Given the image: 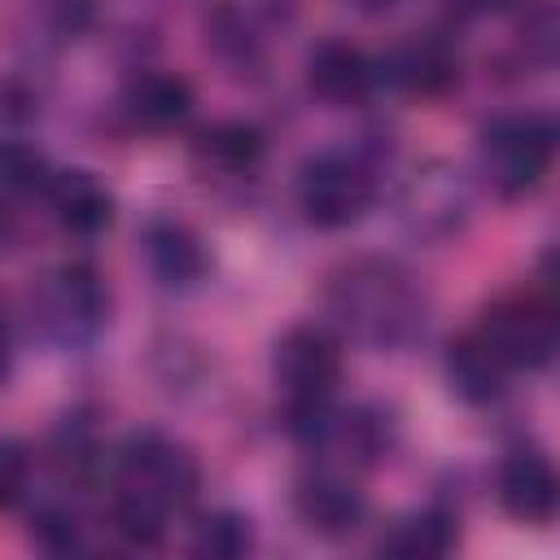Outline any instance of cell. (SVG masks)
Segmentation results:
<instances>
[{"mask_svg": "<svg viewBox=\"0 0 560 560\" xmlns=\"http://www.w3.org/2000/svg\"><path fill=\"white\" fill-rule=\"evenodd\" d=\"M363 4H389V0H363Z\"/></svg>", "mask_w": 560, "mask_h": 560, "instance_id": "603a6c76", "label": "cell"}, {"mask_svg": "<svg viewBox=\"0 0 560 560\" xmlns=\"http://www.w3.org/2000/svg\"><path fill=\"white\" fill-rule=\"evenodd\" d=\"M328 311L350 337L376 350H398L424 328V293L394 258H354L337 267L328 280Z\"/></svg>", "mask_w": 560, "mask_h": 560, "instance_id": "7a4b0ae2", "label": "cell"}, {"mask_svg": "<svg viewBox=\"0 0 560 560\" xmlns=\"http://www.w3.org/2000/svg\"><path fill=\"white\" fill-rule=\"evenodd\" d=\"M271 372L289 398V411L324 407L341 381V341L319 324H298L276 341Z\"/></svg>", "mask_w": 560, "mask_h": 560, "instance_id": "52a82bcc", "label": "cell"}, {"mask_svg": "<svg viewBox=\"0 0 560 560\" xmlns=\"http://www.w3.org/2000/svg\"><path fill=\"white\" fill-rule=\"evenodd\" d=\"M144 262L166 289H188L206 276L201 236L179 219H153L144 228Z\"/></svg>", "mask_w": 560, "mask_h": 560, "instance_id": "4fadbf2b", "label": "cell"}, {"mask_svg": "<svg viewBox=\"0 0 560 560\" xmlns=\"http://www.w3.org/2000/svg\"><path fill=\"white\" fill-rule=\"evenodd\" d=\"M254 547V529L241 512H210L192 529V556L206 560H236Z\"/></svg>", "mask_w": 560, "mask_h": 560, "instance_id": "d6986e66", "label": "cell"}, {"mask_svg": "<svg viewBox=\"0 0 560 560\" xmlns=\"http://www.w3.org/2000/svg\"><path fill=\"white\" fill-rule=\"evenodd\" d=\"M105 284L88 262H66L35 289V324L57 346H83L105 324Z\"/></svg>", "mask_w": 560, "mask_h": 560, "instance_id": "8992f818", "label": "cell"}, {"mask_svg": "<svg viewBox=\"0 0 560 560\" xmlns=\"http://www.w3.org/2000/svg\"><path fill=\"white\" fill-rule=\"evenodd\" d=\"M385 74L394 88L416 92V96H442L446 88H455L459 79V57L451 52V44L424 35V39H407L402 48H394L385 57Z\"/></svg>", "mask_w": 560, "mask_h": 560, "instance_id": "9a60e30c", "label": "cell"}, {"mask_svg": "<svg viewBox=\"0 0 560 560\" xmlns=\"http://www.w3.org/2000/svg\"><path fill=\"white\" fill-rule=\"evenodd\" d=\"M44 197L52 206V219L74 232V236H96L101 228H109L114 219V197L105 192V184L83 171V166H70V171H48L44 179Z\"/></svg>", "mask_w": 560, "mask_h": 560, "instance_id": "8fae6325", "label": "cell"}, {"mask_svg": "<svg viewBox=\"0 0 560 560\" xmlns=\"http://www.w3.org/2000/svg\"><path fill=\"white\" fill-rule=\"evenodd\" d=\"M31 538L52 551V556H66V551H79L83 547V529H79V516L61 503H44L35 516H31Z\"/></svg>", "mask_w": 560, "mask_h": 560, "instance_id": "ffe728a7", "label": "cell"}, {"mask_svg": "<svg viewBox=\"0 0 560 560\" xmlns=\"http://www.w3.org/2000/svg\"><path fill=\"white\" fill-rule=\"evenodd\" d=\"M451 547H455V516L442 508H420L398 516L376 542L381 556H402V560H433L446 556Z\"/></svg>", "mask_w": 560, "mask_h": 560, "instance_id": "e0dca14e", "label": "cell"}, {"mask_svg": "<svg viewBox=\"0 0 560 560\" xmlns=\"http://www.w3.org/2000/svg\"><path fill=\"white\" fill-rule=\"evenodd\" d=\"M481 171L499 197H525L542 184L556 153V127L547 114H503L481 127Z\"/></svg>", "mask_w": 560, "mask_h": 560, "instance_id": "3957f363", "label": "cell"}, {"mask_svg": "<svg viewBox=\"0 0 560 560\" xmlns=\"http://www.w3.org/2000/svg\"><path fill=\"white\" fill-rule=\"evenodd\" d=\"M556 468L534 446H521L499 464V503L525 525H547L556 516Z\"/></svg>", "mask_w": 560, "mask_h": 560, "instance_id": "30bf717a", "label": "cell"}, {"mask_svg": "<svg viewBox=\"0 0 560 560\" xmlns=\"http://www.w3.org/2000/svg\"><path fill=\"white\" fill-rule=\"evenodd\" d=\"M398 210H402V223L416 236L442 241V236L459 232V223L468 214V192H464V184L455 179L451 166H424L407 179V188L398 197Z\"/></svg>", "mask_w": 560, "mask_h": 560, "instance_id": "ba28073f", "label": "cell"}, {"mask_svg": "<svg viewBox=\"0 0 560 560\" xmlns=\"http://www.w3.org/2000/svg\"><path fill=\"white\" fill-rule=\"evenodd\" d=\"M197 158L223 175H245L258 166L262 158V131L249 122H210L206 131H197Z\"/></svg>", "mask_w": 560, "mask_h": 560, "instance_id": "ac0fdd59", "label": "cell"}, {"mask_svg": "<svg viewBox=\"0 0 560 560\" xmlns=\"http://www.w3.org/2000/svg\"><path fill=\"white\" fill-rule=\"evenodd\" d=\"M31 486V451L13 438H0V512L26 499Z\"/></svg>", "mask_w": 560, "mask_h": 560, "instance_id": "44dd1931", "label": "cell"}, {"mask_svg": "<svg viewBox=\"0 0 560 560\" xmlns=\"http://www.w3.org/2000/svg\"><path fill=\"white\" fill-rule=\"evenodd\" d=\"M372 197H376V179H372L368 162H359L350 153H319L298 175V206H302L306 223H315L324 232L359 223L368 214Z\"/></svg>", "mask_w": 560, "mask_h": 560, "instance_id": "5b68a950", "label": "cell"}, {"mask_svg": "<svg viewBox=\"0 0 560 560\" xmlns=\"http://www.w3.org/2000/svg\"><path fill=\"white\" fill-rule=\"evenodd\" d=\"M122 114L144 131H171L192 114V88L179 74L144 70L122 92Z\"/></svg>", "mask_w": 560, "mask_h": 560, "instance_id": "5bb4252c", "label": "cell"}, {"mask_svg": "<svg viewBox=\"0 0 560 560\" xmlns=\"http://www.w3.org/2000/svg\"><path fill=\"white\" fill-rule=\"evenodd\" d=\"M490 354L516 372H534V368H547L551 354H556V306L547 298H534V293H512V298H499L481 311V324L472 328Z\"/></svg>", "mask_w": 560, "mask_h": 560, "instance_id": "277c9868", "label": "cell"}, {"mask_svg": "<svg viewBox=\"0 0 560 560\" xmlns=\"http://www.w3.org/2000/svg\"><path fill=\"white\" fill-rule=\"evenodd\" d=\"M446 385L468 402V407H486V402H499L503 398V385H508V368L490 354V346L477 337V332H464L446 346Z\"/></svg>", "mask_w": 560, "mask_h": 560, "instance_id": "2e32d148", "label": "cell"}, {"mask_svg": "<svg viewBox=\"0 0 560 560\" xmlns=\"http://www.w3.org/2000/svg\"><path fill=\"white\" fill-rule=\"evenodd\" d=\"M9 346H13V341H9V319H4V311H0V376L9 372Z\"/></svg>", "mask_w": 560, "mask_h": 560, "instance_id": "7402d4cb", "label": "cell"}, {"mask_svg": "<svg viewBox=\"0 0 560 560\" xmlns=\"http://www.w3.org/2000/svg\"><path fill=\"white\" fill-rule=\"evenodd\" d=\"M372 83H376L372 61L346 39H324L306 57V88L328 105H359L372 92Z\"/></svg>", "mask_w": 560, "mask_h": 560, "instance_id": "7c38bea8", "label": "cell"}, {"mask_svg": "<svg viewBox=\"0 0 560 560\" xmlns=\"http://www.w3.org/2000/svg\"><path fill=\"white\" fill-rule=\"evenodd\" d=\"M293 508L298 516L306 521V529L324 534V538H341V534H354L363 525V512H368V499L363 490L346 477V472H332V468H319V472H306L293 490Z\"/></svg>", "mask_w": 560, "mask_h": 560, "instance_id": "9c48e42d", "label": "cell"}, {"mask_svg": "<svg viewBox=\"0 0 560 560\" xmlns=\"http://www.w3.org/2000/svg\"><path fill=\"white\" fill-rule=\"evenodd\" d=\"M197 486H201V468L184 442L158 429L131 433L118 455V486L109 508L114 529L127 542L153 547L166 534L171 512H184L192 503Z\"/></svg>", "mask_w": 560, "mask_h": 560, "instance_id": "6da1fadb", "label": "cell"}]
</instances>
